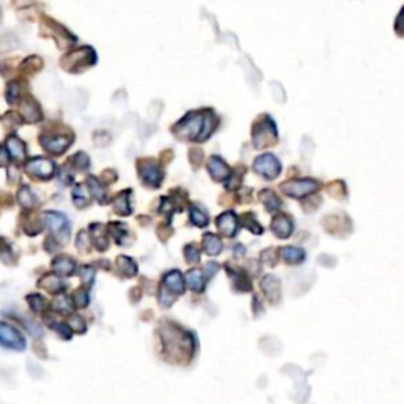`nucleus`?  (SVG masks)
I'll return each mask as SVG.
<instances>
[{"label": "nucleus", "instance_id": "nucleus-24", "mask_svg": "<svg viewBox=\"0 0 404 404\" xmlns=\"http://www.w3.org/2000/svg\"><path fill=\"white\" fill-rule=\"evenodd\" d=\"M53 308L57 311V313H63V314H68L71 313L73 308H74V303L70 300V297L65 296V294H59L54 298L53 302Z\"/></svg>", "mask_w": 404, "mask_h": 404}, {"label": "nucleus", "instance_id": "nucleus-13", "mask_svg": "<svg viewBox=\"0 0 404 404\" xmlns=\"http://www.w3.org/2000/svg\"><path fill=\"white\" fill-rule=\"evenodd\" d=\"M165 286L167 291H171L174 294H182L185 291V283H183L182 273L178 272V270H172V272L166 273Z\"/></svg>", "mask_w": 404, "mask_h": 404}, {"label": "nucleus", "instance_id": "nucleus-34", "mask_svg": "<svg viewBox=\"0 0 404 404\" xmlns=\"http://www.w3.org/2000/svg\"><path fill=\"white\" fill-rule=\"evenodd\" d=\"M73 161H74V167H76V169H79V171L87 169V167L90 166V158L84 152H79V153L74 155Z\"/></svg>", "mask_w": 404, "mask_h": 404}, {"label": "nucleus", "instance_id": "nucleus-35", "mask_svg": "<svg viewBox=\"0 0 404 404\" xmlns=\"http://www.w3.org/2000/svg\"><path fill=\"white\" fill-rule=\"evenodd\" d=\"M89 291H85V289H79L76 291V294H74V298H73V302L76 307L79 308H84V307H87L89 305Z\"/></svg>", "mask_w": 404, "mask_h": 404}, {"label": "nucleus", "instance_id": "nucleus-23", "mask_svg": "<svg viewBox=\"0 0 404 404\" xmlns=\"http://www.w3.org/2000/svg\"><path fill=\"white\" fill-rule=\"evenodd\" d=\"M204 250L207 251V255L217 256L218 253L223 250L221 240L217 237L215 234H207L204 235Z\"/></svg>", "mask_w": 404, "mask_h": 404}, {"label": "nucleus", "instance_id": "nucleus-38", "mask_svg": "<svg viewBox=\"0 0 404 404\" xmlns=\"http://www.w3.org/2000/svg\"><path fill=\"white\" fill-rule=\"evenodd\" d=\"M94 269L92 267H84L83 269V273H81V278L85 283V285H90L92 281H94Z\"/></svg>", "mask_w": 404, "mask_h": 404}, {"label": "nucleus", "instance_id": "nucleus-21", "mask_svg": "<svg viewBox=\"0 0 404 404\" xmlns=\"http://www.w3.org/2000/svg\"><path fill=\"white\" fill-rule=\"evenodd\" d=\"M87 185H89L90 193L95 196V199L98 202H100V204H106V201H108V192H106V188L101 185V182L98 180L96 177L90 176L87 178Z\"/></svg>", "mask_w": 404, "mask_h": 404}, {"label": "nucleus", "instance_id": "nucleus-28", "mask_svg": "<svg viewBox=\"0 0 404 404\" xmlns=\"http://www.w3.org/2000/svg\"><path fill=\"white\" fill-rule=\"evenodd\" d=\"M190 215H192V221L199 228H205L209 224V217H207L205 212H202L199 207L193 205L192 210H190Z\"/></svg>", "mask_w": 404, "mask_h": 404}, {"label": "nucleus", "instance_id": "nucleus-19", "mask_svg": "<svg viewBox=\"0 0 404 404\" xmlns=\"http://www.w3.org/2000/svg\"><path fill=\"white\" fill-rule=\"evenodd\" d=\"M187 281H188V286L192 287L193 291L201 292L205 287L207 276L204 273H202V270H199V269H192L187 273Z\"/></svg>", "mask_w": 404, "mask_h": 404}, {"label": "nucleus", "instance_id": "nucleus-1", "mask_svg": "<svg viewBox=\"0 0 404 404\" xmlns=\"http://www.w3.org/2000/svg\"><path fill=\"white\" fill-rule=\"evenodd\" d=\"M217 117L212 111L188 112L176 125L174 133L178 137H185L190 141H205L215 130Z\"/></svg>", "mask_w": 404, "mask_h": 404}, {"label": "nucleus", "instance_id": "nucleus-30", "mask_svg": "<svg viewBox=\"0 0 404 404\" xmlns=\"http://www.w3.org/2000/svg\"><path fill=\"white\" fill-rule=\"evenodd\" d=\"M117 265H119V269L122 270V272H124L126 276H133V275H136V272H137L136 264L133 262L130 258H126V256H120V258L117 259Z\"/></svg>", "mask_w": 404, "mask_h": 404}, {"label": "nucleus", "instance_id": "nucleus-10", "mask_svg": "<svg viewBox=\"0 0 404 404\" xmlns=\"http://www.w3.org/2000/svg\"><path fill=\"white\" fill-rule=\"evenodd\" d=\"M89 56H95L94 51L89 49V48H83V49L76 51V53L68 54L65 59L62 60V65H63V63H65V65H68V63H78V65H81V63H84V67L94 65L96 59H89Z\"/></svg>", "mask_w": 404, "mask_h": 404}, {"label": "nucleus", "instance_id": "nucleus-39", "mask_svg": "<svg viewBox=\"0 0 404 404\" xmlns=\"http://www.w3.org/2000/svg\"><path fill=\"white\" fill-rule=\"evenodd\" d=\"M246 226H251L250 229L253 230V233H256V234H261V233H262V229H261V224H258V223L255 221V218H253L251 215H248Z\"/></svg>", "mask_w": 404, "mask_h": 404}, {"label": "nucleus", "instance_id": "nucleus-31", "mask_svg": "<svg viewBox=\"0 0 404 404\" xmlns=\"http://www.w3.org/2000/svg\"><path fill=\"white\" fill-rule=\"evenodd\" d=\"M18 201L21 202L22 205L24 207H33L35 205V196H33V193L31 192V188L28 187H22L21 188V192L18 193Z\"/></svg>", "mask_w": 404, "mask_h": 404}, {"label": "nucleus", "instance_id": "nucleus-37", "mask_svg": "<svg viewBox=\"0 0 404 404\" xmlns=\"http://www.w3.org/2000/svg\"><path fill=\"white\" fill-rule=\"evenodd\" d=\"M185 256H187L188 262H198L199 261V251L196 245H188L185 248Z\"/></svg>", "mask_w": 404, "mask_h": 404}, {"label": "nucleus", "instance_id": "nucleus-6", "mask_svg": "<svg viewBox=\"0 0 404 404\" xmlns=\"http://www.w3.org/2000/svg\"><path fill=\"white\" fill-rule=\"evenodd\" d=\"M255 171L265 178H275L281 172V165L275 155L264 153L256 158Z\"/></svg>", "mask_w": 404, "mask_h": 404}, {"label": "nucleus", "instance_id": "nucleus-8", "mask_svg": "<svg viewBox=\"0 0 404 404\" xmlns=\"http://www.w3.org/2000/svg\"><path fill=\"white\" fill-rule=\"evenodd\" d=\"M140 172L144 183L150 185V187H158L163 180V172H161L160 167L155 163H146L140 166Z\"/></svg>", "mask_w": 404, "mask_h": 404}, {"label": "nucleus", "instance_id": "nucleus-33", "mask_svg": "<svg viewBox=\"0 0 404 404\" xmlns=\"http://www.w3.org/2000/svg\"><path fill=\"white\" fill-rule=\"evenodd\" d=\"M109 233H111L112 237L120 244V240H124V237L126 235V226H124V224H120V223H111L109 224Z\"/></svg>", "mask_w": 404, "mask_h": 404}, {"label": "nucleus", "instance_id": "nucleus-36", "mask_svg": "<svg viewBox=\"0 0 404 404\" xmlns=\"http://www.w3.org/2000/svg\"><path fill=\"white\" fill-rule=\"evenodd\" d=\"M19 83L18 81H15V83H11L8 85V92H7V98H8V103H13L18 100V96H19Z\"/></svg>", "mask_w": 404, "mask_h": 404}, {"label": "nucleus", "instance_id": "nucleus-5", "mask_svg": "<svg viewBox=\"0 0 404 404\" xmlns=\"http://www.w3.org/2000/svg\"><path fill=\"white\" fill-rule=\"evenodd\" d=\"M24 169L28 176H32L33 178H42V180H48L54 176L56 172V165L54 161H51L48 158H32L31 161H27Z\"/></svg>", "mask_w": 404, "mask_h": 404}, {"label": "nucleus", "instance_id": "nucleus-12", "mask_svg": "<svg viewBox=\"0 0 404 404\" xmlns=\"http://www.w3.org/2000/svg\"><path fill=\"white\" fill-rule=\"evenodd\" d=\"M21 111H22V115H24L26 122L28 124H35L38 122V120H42V111H40V106L32 100V98L24 100V103L21 105Z\"/></svg>", "mask_w": 404, "mask_h": 404}, {"label": "nucleus", "instance_id": "nucleus-25", "mask_svg": "<svg viewBox=\"0 0 404 404\" xmlns=\"http://www.w3.org/2000/svg\"><path fill=\"white\" fill-rule=\"evenodd\" d=\"M101 228L103 226H100V224H92L90 233H92V239H94L98 250L105 251L108 248V237H106L105 230H103Z\"/></svg>", "mask_w": 404, "mask_h": 404}, {"label": "nucleus", "instance_id": "nucleus-17", "mask_svg": "<svg viewBox=\"0 0 404 404\" xmlns=\"http://www.w3.org/2000/svg\"><path fill=\"white\" fill-rule=\"evenodd\" d=\"M54 270L57 273H60L63 276H68L74 273V270H76V262L73 261L71 258L68 256H59L57 259H54Z\"/></svg>", "mask_w": 404, "mask_h": 404}, {"label": "nucleus", "instance_id": "nucleus-15", "mask_svg": "<svg viewBox=\"0 0 404 404\" xmlns=\"http://www.w3.org/2000/svg\"><path fill=\"white\" fill-rule=\"evenodd\" d=\"M7 150L10 157L16 161H22L26 158V144L22 142L19 137L10 136L7 141Z\"/></svg>", "mask_w": 404, "mask_h": 404}, {"label": "nucleus", "instance_id": "nucleus-18", "mask_svg": "<svg viewBox=\"0 0 404 404\" xmlns=\"http://www.w3.org/2000/svg\"><path fill=\"white\" fill-rule=\"evenodd\" d=\"M44 321H46V324H48V327L53 328V330L59 335L60 338L63 339H71L73 337V330L70 328V326L67 324V322H63V321H57L54 319V317H44Z\"/></svg>", "mask_w": 404, "mask_h": 404}, {"label": "nucleus", "instance_id": "nucleus-27", "mask_svg": "<svg viewBox=\"0 0 404 404\" xmlns=\"http://www.w3.org/2000/svg\"><path fill=\"white\" fill-rule=\"evenodd\" d=\"M27 302H28V305H31L33 313H38V314L44 313L46 308L49 307L48 302H46V300L40 296V294H32V296H28Z\"/></svg>", "mask_w": 404, "mask_h": 404}, {"label": "nucleus", "instance_id": "nucleus-22", "mask_svg": "<svg viewBox=\"0 0 404 404\" xmlns=\"http://www.w3.org/2000/svg\"><path fill=\"white\" fill-rule=\"evenodd\" d=\"M281 256L285 259L286 262H291V264H297V262H302L305 259V251L302 248H296V246H286L281 250Z\"/></svg>", "mask_w": 404, "mask_h": 404}, {"label": "nucleus", "instance_id": "nucleus-32", "mask_svg": "<svg viewBox=\"0 0 404 404\" xmlns=\"http://www.w3.org/2000/svg\"><path fill=\"white\" fill-rule=\"evenodd\" d=\"M67 324L70 326L73 332H78V333H84L85 328H87V326H85V321L79 314H71L70 319L67 321Z\"/></svg>", "mask_w": 404, "mask_h": 404}, {"label": "nucleus", "instance_id": "nucleus-3", "mask_svg": "<svg viewBox=\"0 0 404 404\" xmlns=\"http://www.w3.org/2000/svg\"><path fill=\"white\" fill-rule=\"evenodd\" d=\"M44 221L46 226L51 229V234H53V240H68L70 237V223H68L67 217L62 215V213L57 212H48L44 213Z\"/></svg>", "mask_w": 404, "mask_h": 404}, {"label": "nucleus", "instance_id": "nucleus-4", "mask_svg": "<svg viewBox=\"0 0 404 404\" xmlns=\"http://www.w3.org/2000/svg\"><path fill=\"white\" fill-rule=\"evenodd\" d=\"M281 188L287 196L302 198V196H307L316 192V190L319 188V182L313 180V178H294V180L283 183Z\"/></svg>", "mask_w": 404, "mask_h": 404}, {"label": "nucleus", "instance_id": "nucleus-20", "mask_svg": "<svg viewBox=\"0 0 404 404\" xmlns=\"http://www.w3.org/2000/svg\"><path fill=\"white\" fill-rule=\"evenodd\" d=\"M40 287H43V289L53 292V294H59L63 291V287H65V283H63L62 278L56 275H48L44 276V278L38 283Z\"/></svg>", "mask_w": 404, "mask_h": 404}, {"label": "nucleus", "instance_id": "nucleus-9", "mask_svg": "<svg viewBox=\"0 0 404 404\" xmlns=\"http://www.w3.org/2000/svg\"><path fill=\"white\" fill-rule=\"evenodd\" d=\"M217 224H218V229H220L226 237H233V235L235 234V230H237V217L230 212L223 213V215L218 217Z\"/></svg>", "mask_w": 404, "mask_h": 404}, {"label": "nucleus", "instance_id": "nucleus-11", "mask_svg": "<svg viewBox=\"0 0 404 404\" xmlns=\"http://www.w3.org/2000/svg\"><path fill=\"white\" fill-rule=\"evenodd\" d=\"M292 220L286 215H276L272 221V230L278 237H289L292 233Z\"/></svg>", "mask_w": 404, "mask_h": 404}, {"label": "nucleus", "instance_id": "nucleus-2", "mask_svg": "<svg viewBox=\"0 0 404 404\" xmlns=\"http://www.w3.org/2000/svg\"><path fill=\"white\" fill-rule=\"evenodd\" d=\"M0 344L3 348L11 349V351H26L27 342L18 328L7 324V322L0 321Z\"/></svg>", "mask_w": 404, "mask_h": 404}, {"label": "nucleus", "instance_id": "nucleus-7", "mask_svg": "<svg viewBox=\"0 0 404 404\" xmlns=\"http://www.w3.org/2000/svg\"><path fill=\"white\" fill-rule=\"evenodd\" d=\"M40 142H42L43 149L48 150L49 153L59 155L62 152H65V150L70 147L71 136H63V135L46 136V135H43L42 140H40Z\"/></svg>", "mask_w": 404, "mask_h": 404}, {"label": "nucleus", "instance_id": "nucleus-26", "mask_svg": "<svg viewBox=\"0 0 404 404\" xmlns=\"http://www.w3.org/2000/svg\"><path fill=\"white\" fill-rule=\"evenodd\" d=\"M73 201L74 205H78L79 209H84L85 205H89V192L84 190L83 185H76L73 190Z\"/></svg>", "mask_w": 404, "mask_h": 404}, {"label": "nucleus", "instance_id": "nucleus-29", "mask_svg": "<svg viewBox=\"0 0 404 404\" xmlns=\"http://www.w3.org/2000/svg\"><path fill=\"white\" fill-rule=\"evenodd\" d=\"M259 198H261V201L264 202V204L267 205L269 210H275V209H278V207L281 205V201L276 198V194L270 192V190H265V192H262L261 194H259Z\"/></svg>", "mask_w": 404, "mask_h": 404}, {"label": "nucleus", "instance_id": "nucleus-16", "mask_svg": "<svg viewBox=\"0 0 404 404\" xmlns=\"http://www.w3.org/2000/svg\"><path fill=\"white\" fill-rule=\"evenodd\" d=\"M131 192H122V193H119L117 196H115V199L112 202V207H114V210L119 213V215H122V217H126V215H130L131 213Z\"/></svg>", "mask_w": 404, "mask_h": 404}, {"label": "nucleus", "instance_id": "nucleus-14", "mask_svg": "<svg viewBox=\"0 0 404 404\" xmlns=\"http://www.w3.org/2000/svg\"><path fill=\"white\" fill-rule=\"evenodd\" d=\"M209 172L213 178H217V180H223V178H226L230 174V169L220 157H210Z\"/></svg>", "mask_w": 404, "mask_h": 404}]
</instances>
